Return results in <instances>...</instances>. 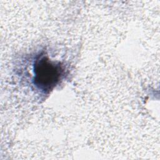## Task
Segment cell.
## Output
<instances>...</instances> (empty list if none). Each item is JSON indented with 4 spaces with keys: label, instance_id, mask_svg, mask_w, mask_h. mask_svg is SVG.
I'll return each mask as SVG.
<instances>
[{
    "label": "cell",
    "instance_id": "obj_1",
    "mask_svg": "<svg viewBox=\"0 0 160 160\" xmlns=\"http://www.w3.org/2000/svg\"><path fill=\"white\" fill-rule=\"evenodd\" d=\"M34 82L40 89L49 91L59 81L64 69L60 62H54L48 57L38 58L34 64Z\"/></svg>",
    "mask_w": 160,
    "mask_h": 160
}]
</instances>
